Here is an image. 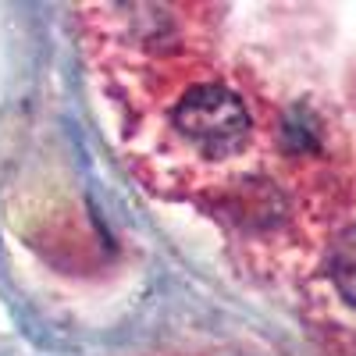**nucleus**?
Returning <instances> with one entry per match:
<instances>
[{"mask_svg": "<svg viewBox=\"0 0 356 356\" xmlns=\"http://www.w3.org/2000/svg\"><path fill=\"white\" fill-rule=\"evenodd\" d=\"M175 129L203 157H232L250 139V111L225 86L200 82L175 104Z\"/></svg>", "mask_w": 356, "mask_h": 356, "instance_id": "f257e3e1", "label": "nucleus"}, {"mask_svg": "<svg viewBox=\"0 0 356 356\" xmlns=\"http://www.w3.org/2000/svg\"><path fill=\"white\" fill-rule=\"evenodd\" d=\"M332 282L342 292V300L356 307V225H349L332 250Z\"/></svg>", "mask_w": 356, "mask_h": 356, "instance_id": "f03ea898", "label": "nucleus"}]
</instances>
